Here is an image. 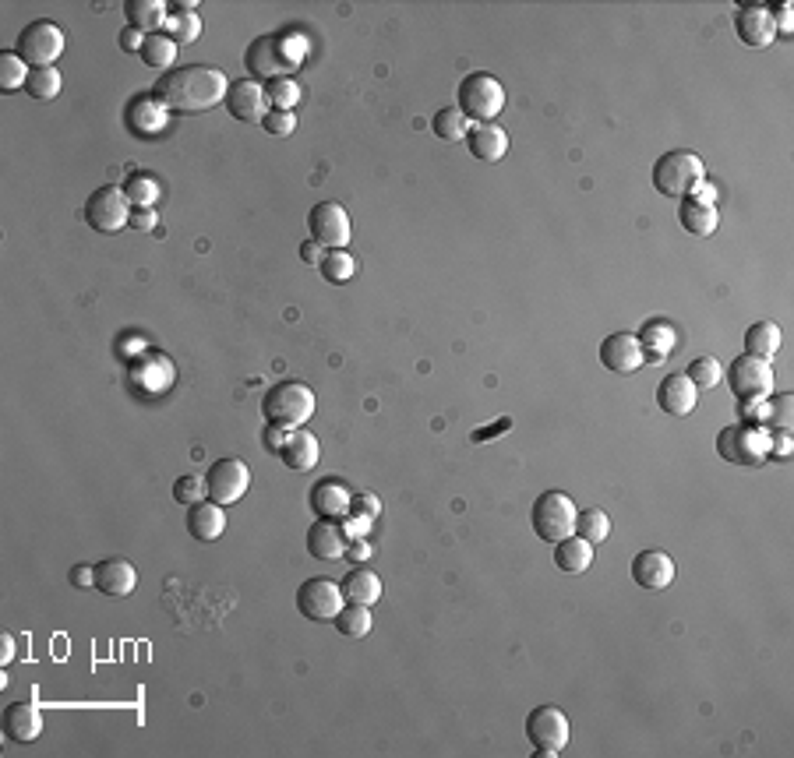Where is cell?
Wrapping results in <instances>:
<instances>
[{
  "instance_id": "6da1fadb",
  "label": "cell",
  "mask_w": 794,
  "mask_h": 758,
  "mask_svg": "<svg viewBox=\"0 0 794 758\" xmlns=\"http://www.w3.org/2000/svg\"><path fill=\"white\" fill-rule=\"evenodd\" d=\"M152 92H156V99L170 113H205L212 106L226 103L230 78L212 64H188L159 75Z\"/></svg>"
},
{
  "instance_id": "7a4b0ae2",
  "label": "cell",
  "mask_w": 794,
  "mask_h": 758,
  "mask_svg": "<svg viewBox=\"0 0 794 758\" xmlns=\"http://www.w3.org/2000/svg\"><path fill=\"white\" fill-rule=\"evenodd\" d=\"M304 57H308V39L283 29L272 36H258L244 53V64L255 82H276V78H293Z\"/></svg>"
},
{
  "instance_id": "3957f363",
  "label": "cell",
  "mask_w": 794,
  "mask_h": 758,
  "mask_svg": "<svg viewBox=\"0 0 794 758\" xmlns=\"http://www.w3.org/2000/svg\"><path fill=\"white\" fill-rule=\"evenodd\" d=\"M262 413L269 424L279 427H300L315 417V388L304 381H276L265 392Z\"/></svg>"
},
{
  "instance_id": "277c9868",
  "label": "cell",
  "mask_w": 794,
  "mask_h": 758,
  "mask_svg": "<svg viewBox=\"0 0 794 758\" xmlns=\"http://www.w3.org/2000/svg\"><path fill=\"white\" fill-rule=\"evenodd\" d=\"M456 106L470 124H495V117L505 110V85L487 71H470L456 89Z\"/></svg>"
},
{
  "instance_id": "5b68a950",
  "label": "cell",
  "mask_w": 794,
  "mask_h": 758,
  "mask_svg": "<svg viewBox=\"0 0 794 758\" xmlns=\"http://www.w3.org/2000/svg\"><path fill=\"white\" fill-rule=\"evenodd\" d=\"M773 431L763 424H727L717 434V455L731 466H763L770 459Z\"/></svg>"
},
{
  "instance_id": "8992f818",
  "label": "cell",
  "mask_w": 794,
  "mask_h": 758,
  "mask_svg": "<svg viewBox=\"0 0 794 758\" xmlns=\"http://www.w3.org/2000/svg\"><path fill=\"white\" fill-rule=\"evenodd\" d=\"M706 180V166L696 152L689 149H675L664 152V156L653 163V187H657L664 198H689L692 187Z\"/></svg>"
},
{
  "instance_id": "52a82bcc",
  "label": "cell",
  "mask_w": 794,
  "mask_h": 758,
  "mask_svg": "<svg viewBox=\"0 0 794 758\" xmlns=\"http://www.w3.org/2000/svg\"><path fill=\"white\" fill-rule=\"evenodd\" d=\"M576 515H579V508H576V501H572V494L544 491L533 501V512H530L533 533L544 543H562L565 536L576 533Z\"/></svg>"
},
{
  "instance_id": "ba28073f",
  "label": "cell",
  "mask_w": 794,
  "mask_h": 758,
  "mask_svg": "<svg viewBox=\"0 0 794 758\" xmlns=\"http://www.w3.org/2000/svg\"><path fill=\"white\" fill-rule=\"evenodd\" d=\"M128 385L138 399H163L173 385H177V367L166 353L142 350L128 364Z\"/></svg>"
},
{
  "instance_id": "9c48e42d",
  "label": "cell",
  "mask_w": 794,
  "mask_h": 758,
  "mask_svg": "<svg viewBox=\"0 0 794 758\" xmlns=\"http://www.w3.org/2000/svg\"><path fill=\"white\" fill-rule=\"evenodd\" d=\"M64 46H68L64 29H60V25H53V22H46V18H39V22L25 25V29L18 32L15 53L29 67H53V60L64 53Z\"/></svg>"
},
{
  "instance_id": "30bf717a",
  "label": "cell",
  "mask_w": 794,
  "mask_h": 758,
  "mask_svg": "<svg viewBox=\"0 0 794 758\" xmlns=\"http://www.w3.org/2000/svg\"><path fill=\"white\" fill-rule=\"evenodd\" d=\"M131 212H135V205L128 201V194L113 184L96 187V191L89 194V201H85V219H89V226L99 233L124 230V226L131 223Z\"/></svg>"
},
{
  "instance_id": "8fae6325",
  "label": "cell",
  "mask_w": 794,
  "mask_h": 758,
  "mask_svg": "<svg viewBox=\"0 0 794 758\" xmlns=\"http://www.w3.org/2000/svg\"><path fill=\"white\" fill-rule=\"evenodd\" d=\"M526 737L537 748V755H562L572 737L569 716L558 706H537L526 716Z\"/></svg>"
},
{
  "instance_id": "7c38bea8",
  "label": "cell",
  "mask_w": 794,
  "mask_h": 758,
  "mask_svg": "<svg viewBox=\"0 0 794 758\" xmlns=\"http://www.w3.org/2000/svg\"><path fill=\"white\" fill-rule=\"evenodd\" d=\"M308 230H311V240L315 244H322L325 251H346V244H350V212L339 205V201H322V205H315V209L308 212Z\"/></svg>"
},
{
  "instance_id": "4fadbf2b",
  "label": "cell",
  "mask_w": 794,
  "mask_h": 758,
  "mask_svg": "<svg viewBox=\"0 0 794 758\" xmlns=\"http://www.w3.org/2000/svg\"><path fill=\"white\" fill-rule=\"evenodd\" d=\"M205 487H209V501L216 505H237L251 487V469L244 459H219L205 473Z\"/></svg>"
},
{
  "instance_id": "5bb4252c",
  "label": "cell",
  "mask_w": 794,
  "mask_h": 758,
  "mask_svg": "<svg viewBox=\"0 0 794 758\" xmlns=\"http://www.w3.org/2000/svg\"><path fill=\"white\" fill-rule=\"evenodd\" d=\"M727 385L735 392V399H766L773 392V367L770 360L759 357H735V364L727 367Z\"/></svg>"
},
{
  "instance_id": "9a60e30c",
  "label": "cell",
  "mask_w": 794,
  "mask_h": 758,
  "mask_svg": "<svg viewBox=\"0 0 794 758\" xmlns=\"http://www.w3.org/2000/svg\"><path fill=\"white\" fill-rule=\"evenodd\" d=\"M343 586L332 579H308L297 589V610L308 621H336V614L343 610Z\"/></svg>"
},
{
  "instance_id": "2e32d148",
  "label": "cell",
  "mask_w": 794,
  "mask_h": 758,
  "mask_svg": "<svg viewBox=\"0 0 794 758\" xmlns=\"http://www.w3.org/2000/svg\"><path fill=\"white\" fill-rule=\"evenodd\" d=\"M226 110H230L233 120L240 124H262L269 117L272 103L265 96V85L255 82V78H240V82H230V92H226Z\"/></svg>"
},
{
  "instance_id": "e0dca14e",
  "label": "cell",
  "mask_w": 794,
  "mask_h": 758,
  "mask_svg": "<svg viewBox=\"0 0 794 758\" xmlns=\"http://www.w3.org/2000/svg\"><path fill=\"white\" fill-rule=\"evenodd\" d=\"M124 124L135 138H156L170 124V110L156 99V92H138L131 103L124 106Z\"/></svg>"
},
{
  "instance_id": "ac0fdd59",
  "label": "cell",
  "mask_w": 794,
  "mask_h": 758,
  "mask_svg": "<svg viewBox=\"0 0 794 758\" xmlns=\"http://www.w3.org/2000/svg\"><path fill=\"white\" fill-rule=\"evenodd\" d=\"M600 364L611 374H632L646 364L643 346H639V339L632 332H611L600 342Z\"/></svg>"
},
{
  "instance_id": "d6986e66",
  "label": "cell",
  "mask_w": 794,
  "mask_h": 758,
  "mask_svg": "<svg viewBox=\"0 0 794 758\" xmlns=\"http://www.w3.org/2000/svg\"><path fill=\"white\" fill-rule=\"evenodd\" d=\"M632 579H636V586L650 589V593H660V589H667L675 582V561H671V554L660 547L639 550L636 558H632Z\"/></svg>"
},
{
  "instance_id": "ffe728a7",
  "label": "cell",
  "mask_w": 794,
  "mask_h": 758,
  "mask_svg": "<svg viewBox=\"0 0 794 758\" xmlns=\"http://www.w3.org/2000/svg\"><path fill=\"white\" fill-rule=\"evenodd\" d=\"M735 32L745 46H752V50L770 46L773 36H777L773 8H766V4H742V8L735 11Z\"/></svg>"
},
{
  "instance_id": "44dd1931",
  "label": "cell",
  "mask_w": 794,
  "mask_h": 758,
  "mask_svg": "<svg viewBox=\"0 0 794 758\" xmlns=\"http://www.w3.org/2000/svg\"><path fill=\"white\" fill-rule=\"evenodd\" d=\"M699 402V388L692 385L685 374H667L657 385V406L664 409L667 417H689Z\"/></svg>"
},
{
  "instance_id": "7402d4cb",
  "label": "cell",
  "mask_w": 794,
  "mask_h": 758,
  "mask_svg": "<svg viewBox=\"0 0 794 758\" xmlns=\"http://www.w3.org/2000/svg\"><path fill=\"white\" fill-rule=\"evenodd\" d=\"M4 734L15 744H32L43 734V713L36 702H11L4 709Z\"/></svg>"
},
{
  "instance_id": "603a6c76",
  "label": "cell",
  "mask_w": 794,
  "mask_h": 758,
  "mask_svg": "<svg viewBox=\"0 0 794 758\" xmlns=\"http://www.w3.org/2000/svg\"><path fill=\"white\" fill-rule=\"evenodd\" d=\"M466 149L480 163H498L509 152V131L498 124H473L466 134Z\"/></svg>"
},
{
  "instance_id": "cb8c5ba5",
  "label": "cell",
  "mask_w": 794,
  "mask_h": 758,
  "mask_svg": "<svg viewBox=\"0 0 794 758\" xmlns=\"http://www.w3.org/2000/svg\"><path fill=\"white\" fill-rule=\"evenodd\" d=\"M138 586V572L128 558H106L96 565V589L103 596H128Z\"/></svg>"
},
{
  "instance_id": "d4e9b609",
  "label": "cell",
  "mask_w": 794,
  "mask_h": 758,
  "mask_svg": "<svg viewBox=\"0 0 794 758\" xmlns=\"http://www.w3.org/2000/svg\"><path fill=\"white\" fill-rule=\"evenodd\" d=\"M311 508H315L318 519H346L353 508V491L339 480H322V484L311 491Z\"/></svg>"
},
{
  "instance_id": "484cf974",
  "label": "cell",
  "mask_w": 794,
  "mask_h": 758,
  "mask_svg": "<svg viewBox=\"0 0 794 758\" xmlns=\"http://www.w3.org/2000/svg\"><path fill=\"white\" fill-rule=\"evenodd\" d=\"M346 543H350L346 529L339 526V522H332V519H322V522H315V526L308 529V550L315 554L318 561L346 558Z\"/></svg>"
},
{
  "instance_id": "4316f807",
  "label": "cell",
  "mask_w": 794,
  "mask_h": 758,
  "mask_svg": "<svg viewBox=\"0 0 794 758\" xmlns=\"http://www.w3.org/2000/svg\"><path fill=\"white\" fill-rule=\"evenodd\" d=\"M318 455H322V448H318L315 434L293 431L290 441L283 445V452H279V459H283V466L293 469V473H308V469L318 466Z\"/></svg>"
},
{
  "instance_id": "83f0119b",
  "label": "cell",
  "mask_w": 794,
  "mask_h": 758,
  "mask_svg": "<svg viewBox=\"0 0 794 758\" xmlns=\"http://www.w3.org/2000/svg\"><path fill=\"white\" fill-rule=\"evenodd\" d=\"M223 529H226L223 505H216V501H198V505H191L188 533L195 536V540L212 543V540H219V536H223Z\"/></svg>"
},
{
  "instance_id": "f1b7e54d",
  "label": "cell",
  "mask_w": 794,
  "mask_h": 758,
  "mask_svg": "<svg viewBox=\"0 0 794 758\" xmlns=\"http://www.w3.org/2000/svg\"><path fill=\"white\" fill-rule=\"evenodd\" d=\"M343 596L346 603H360V607H375L378 600H382V579H378L371 568L357 565L346 572L343 579Z\"/></svg>"
},
{
  "instance_id": "f546056e",
  "label": "cell",
  "mask_w": 794,
  "mask_h": 758,
  "mask_svg": "<svg viewBox=\"0 0 794 758\" xmlns=\"http://www.w3.org/2000/svg\"><path fill=\"white\" fill-rule=\"evenodd\" d=\"M636 339H639V346H643L646 364H664L667 353L675 350L678 335H675V328L667 325V321H646L643 332H639Z\"/></svg>"
},
{
  "instance_id": "4dcf8cb0",
  "label": "cell",
  "mask_w": 794,
  "mask_h": 758,
  "mask_svg": "<svg viewBox=\"0 0 794 758\" xmlns=\"http://www.w3.org/2000/svg\"><path fill=\"white\" fill-rule=\"evenodd\" d=\"M678 223H682V230L692 233V237H713L720 226V212H717V205H699V201H692V198H682Z\"/></svg>"
},
{
  "instance_id": "1f68e13d",
  "label": "cell",
  "mask_w": 794,
  "mask_h": 758,
  "mask_svg": "<svg viewBox=\"0 0 794 758\" xmlns=\"http://www.w3.org/2000/svg\"><path fill=\"white\" fill-rule=\"evenodd\" d=\"M555 565L565 575H583L593 565V547L576 533L565 536L562 543H555Z\"/></svg>"
},
{
  "instance_id": "d6a6232c",
  "label": "cell",
  "mask_w": 794,
  "mask_h": 758,
  "mask_svg": "<svg viewBox=\"0 0 794 758\" xmlns=\"http://www.w3.org/2000/svg\"><path fill=\"white\" fill-rule=\"evenodd\" d=\"M780 342H784V335H780L777 321H756L745 332V353L759 360H773L780 353Z\"/></svg>"
},
{
  "instance_id": "836d02e7",
  "label": "cell",
  "mask_w": 794,
  "mask_h": 758,
  "mask_svg": "<svg viewBox=\"0 0 794 758\" xmlns=\"http://www.w3.org/2000/svg\"><path fill=\"white\" fill-rule=\"evenodd\" d=\"M124 15H128V25L131 29H138L145 36V32H156L159 25H166V4L163 0H128L124 4Z\"/></svg>"
},
{
  "instance_id": "e575fe53",
  "label": "cell",
  "mask_w": 794,
  "mask_h": 758,
  "mask_svg": "<svg viewBox=\"0 0 794 758\" xmlns=\"http://www.w3.org/2000/svg\"><path fill=\"white\" fill-rule=\"evenodd\" d=\"M166 36H173L177 46H188V43H195V39H202V15H195L191 4L173 8L170 15H166Z\"/></svg>"
},
{
  "instance_id": "d590c367",
  "label": "cell",
  "mask_w": 794,
  "mask_h": 758,
  "mask_svg": "<svg viewBox=\"0 0 794 758\" xmlns=\"http://www.w3.org/2000/svg\"><path fill=\"white\" fill-rule=\"evenodd\" d=\"M120 191L128 194V201L135 205V209H156L159 194H163V187H159V180L152 177V173H128V180L120 184Z\"/></svg>"
},
{
  "instance_id": "8d00e7d4",
  "label": "cell",
  "mask_w": 794,
  "mask_h": 758,
  "mask_svg": "<svg viewBox=\"0 0 794 758\" xmlns=\"http://www.w3.org/2000/svg\"><path fill=\"white\" fill-rule=\"evenodd\" d=\"M470 120L459 106H442V110L431 117V131L442 138V142H466V134H470Z\"/></svg>"
},
{
  "instance_id": "74e56055",
  "label": "cell",
  "mask_w": 794,
  "mask_h": 758,
  "mask_svg": "<svg viewBox=\"0 0 794 758\" xmlns=\"http://www.w3.org/2000/svg\"><path fill=\"white\" fill-rule=\"evenodd\" d=\"M138 57L166 75V67H173V60H177V43H173V36H166V32H152V36H145V46Z\"/></svg>"
},
{
  "instance_id": "f35d334b",
  "label": "cell",
  "mask_w": 794,
  "mask_h": 758,
  "mask_svg": "<svg viewBox=\"0 0 794 758\" xmlns=\"http://www.w3.org/2000/svg\"><path fill=\"white\" fill-rule=\"evenodd\" d=\"M576 536H583L590 547H600V543L611 536V519H607V512H600V508H583V512L576 515Z\"/></svg>"
},
{
  "instance_id": "ab89813d",
  "label": "cell",
  "mask_w": 794,
  "mask_h": 758,
  "mask_svg": "<svg viewBox=\"0 0 794 758\" xmlns=\"http://www.w3.org/2000/svg\"><path fill=\"white\" fill-rule=\"evenodd\" d=\"M336 632L346 635V639H364L371 635V607H360V603H350L336 614Z\"/></svg>"
},
{
  "instance_id": "60d3db41",
  "label": "cell",
  "mask_w": 794,
  "mask_h": 758,
  "mask_svg": "<svg viewBox=\"0 0 794 758\" xmlns=\"http://www.w3.org/2000/svg\"><path fill=\"white\" fill-rule=\"evenodd\" d=\"M25 89H29L32 99H57L60 89H64V78H60L57 67H32Z\"/></svg>"
},
{
  "instance_id": "b9f144b4",
  "label": "cell",
  "mask_w": 794,
  "mask_h": 758,
  "mask_svg": "<svg viewBox=\"0 0 794 758\" xmlns=\"http://www.w3.org/2000/svg\"><path fill=\"white\" fill-rule=\"evenodd\" d=\"M322 279L325 283H332V286H343V283H350L353 275H357V261L350 258L346 251H325V258H322Z\"/></svg>"
},
{
  "instance_id": "7bdbcfd3",
  "label": "cell",
  "mask_w": 794,
  "mask_h": 758,
  "mask_svg": "<svg viewBox=\"0 0 794 758\" xmlns=\"http://www.w3.org/2000/svg\"><path fill=\"white\" fill-rule=\"evenodd\" d=\"M29 71H32V67L25 64L18 53H0V89H4V92L25 89V82H29Z\"/></svg>"
},
{
  "instance_id": "ee69618b",
  "label": "cell",
  "mask_w": 794,
  "mask_h": 758,
  "mask_svg": "<svg viewBox=\"0 0 794 758\" xmlns=\"http://www.w3.org/2000/svg\"><path fill=\"white\" fill-rule=\"evenodd\" d=\"M685 378L692 381L696 388H713L724 381V367H720L717 357H699L689 364V371H685Z\"/></svg>"
},
{
  "instance_id": "f6af8a7d",
  "label": "cell",
  "mask_w": 794,
  "mask_h": 758,
  "mask_svg": "<svg viewBox=\"0 0 794 758\" xmlns=\"http://www.w3.org/2000/svg\"><path fill=\"white\" fill-rule=\"evenodd\" d=\"M265 96L272 110H293L300 103V85L293 78H276V82H265Z\"/></svg>"
},
{
  "instance_id": "bcb514c9",
  "label": "cell",
  "mask_w": 794,
  "mask_h": 758,
  "mask_svg": "<svg viewBox=\"0 0 794 758\" xmlns=\"http://www.w3.org/2000/svg\"><path fill=\"white\" fill-rule=\"evenodd\" d=\"M209 498V487H205L202 476L188 473V476H177V484H173V501H180V505H198V501Z\"/></svg>"
},
{
  "instance_id": "7dc6e473",
  "label": "cell",
  "mask_w": 794,
  "mask_h": 758,
  "mask_svg": "<svg viewBox=\"0 0 794 758\" xmlns=\"http://www.w3.org/2000/svg\"><path fill=\"white\" fill-rule=\"evenodd\" d=\"M794 395H773L770 399V420H766V427L770 431H791V420H794Z\"/></svg>"
},
{
  "instance_id": "c3c4849f",
  "label": "cell",
  "mask_w": 794,
  "mask_h": 758,
  "mask_svg": "<svg viewBox=\"0 0 794 758\" xmlns=\"http://www.w3.org/2000/svg\"><path fill=\"white\" fill-rule=\"evenodd\" d=\"M262 127L269 134H276V138H286V134H293V127H297V117H293V110H269Z\"/></svg>"
},
{
  "instance_id": "681fc988",
  "label": "cell",
  "mask_w": 794,
  "mask_h": 758,
  "mask_svg": "<svg viewBox=\"0 0 794 758\" xmlns=\"http://www.w3.org/2000/svg\"><path fill=\"white\" fill-rule=\"evenodd\" d=\"M742 402V424H763L770 420V395L766 399H738Z\"/></svg>"
},
{
  "instance_id": "f907efd6",
  "label": "cell",
  "mask_w": 794,
  "mask_h": 758,
  "mask_svg": "<svg viewBox=\"0 0 794 758\" xmlns=\"http://www.w3.org/2000/svg\"><path fill=\"white\" fill-rule=\"evenodd\" d=\"M350 515H364V519H371L375 522L378 515H382V501L375 498V494H353V508H350Z\"/></svg>"
},
{
  "instance_id": "816d5d0a",
  "label": "cell",
  "mask_w": 794,
  "mask_h": 758,
  "mask_svg": "<svg viewBox=\"0 0 794 758\" xmlns=\"http://www.w3.org/2000/svg\"><path fill=\"white\" fill-rule=\"evenodd\" d=\"M290 434H293V427H279V424H269L265 427V448L269 452H283V445L290 441Z\"/></svg>"
},
{
  "instance_id": "f5cc1de1",
  "label": "cell",
  "mask_w": 794,
  "mask_h": 758,
  "mask_svg": "<svg viewBox=\"0 0 794 758\" xmlns=\"http://www.w3.org/2000/svg\"><path fill=\"white\" fill-rule=\"evenodd\" d=\"M156 223H159V216H156V209H135L131 212V230H156Z\"/></svg>"
},
{
  "instance_id": "db71d44e",
  "label": "cell",
  "mask_w": 794,
  "mask_h": 758,
  "mask_svg": "<svg viewBox=\"0 0 794 758\" xmlns=\"http://www.w3.org/2000/svg\"><path fill=\"white\" fill-rule=\"evenodd\" d=\"M117 43H120V50H128V53H142L145 36H142V32H138V29H131V25H128V29L120 32V39H117Z\"/></svg>"
},
{
  "instance_id": "11a10c76",
  "label": "cell",
  "mask_w": 794,
  "mask_h": 758,
  "mask_svg": "<svg viewBox=\"0 0 794 758\" xmlns=\"http://www.w3.org/2000/svg\"><path fill=\"white\" fill-rule=\"evenodd\" d=\"M689 198H692V201H699V205H717V187H713L710 180H699V184L692 187Z\"/></svg>"
},
{
  "instance_id": "9f6ffc18",
  "label": "cell",
  "mask_w": 794,
  "mask_h": 758,
  "mask_svg": "<svg viewBox=\"0 0 794 758\" xmlns=\"http://www.w3.org/2000/svg\"><path fill=\"white\" fill-rule=\"evenodd\" d=\"M71 586H78V589L96 586V568H89V565H75V568H71Z\"/></svg>"
},
{
  "instance_id": "6f0895ef",
  "label": "cell",
  "mask_w": 794,
  "mask_h": 758,
  "mask_svg": "<svg viewBox=\"0 0 794 758\" xmlns=\"http://www.w3.org/2000/svg\"><path fill=\"white\" fill-rule=\"evenodd\" d=\"M346 558L353 561V565H360V561H368L371 558V547H368V540L360 536V540H350L346 543Z\"/></svg>"
},
{
  "instance_id": "680465c9",
  "label": "cell",
  "mask_w": 794,
  "mask_h": 758,
  "mask_svg": "<svg viewBox=\"0 0 794 758\" xmlns=\"http://www.w3.org/2000/svg\"><path fill=\"white\" fill-rule=\"evenodd\" d=\"M770 455H777V459H787V455H791V431H773Z\"/></svg>"
},
{
  "instance_id": "91938a15",
  "label": "cell",
  "mask_w": 794,
  "mask_h": 758,
  "mask_svg": "<svg viewBox=\"0 0 794 758\" xmlns=\"http://www.w3.org/2000/svg\"><path fill=\"white\" fill-rule=\"evenodd\" d=\"M322 258H325L322 244H315V240H304V244H300V261H308V265H322Z\"/></svg>"
},
{
  "instance_id": "94428289",
  "label": "cell",
  "mask_w": 794,
  "mask_h": 758,
  "mask_svg": "<svg viewBox=\"0 0 794 758\" xmlns=\"http://www.w3.org/2000/svg\"><path fill=\"white\" fill-rule=\"evenodd\" d=\"M773 25H777V32H791V4H780L773 11Z\"/></svg>"
},
{
  "instance_id": "6125c7cd",
  "label": "cell",
  "mask_w": 794,
  "mask_h": 758,
  "mask_svg": "<svg viewBox=\"0 0 794 758\" xmlns=\"http://www.w3.org/2000/svg\"><path fill=\"white\" fill-rule=\"evenodd\" d=\"M0 663L8 667V663H15V635L4 632V649H0Z\"/></svg>"
},
{
  "instance_id": "be15d7a7",
  "label": "cell",
  "mask_w": 794,
  "mask_h": 758,
  "mask_svg": "<svg viewBox=\"0 0 794 758\" xmlns=\"http://www.w3.org/2000/svg\"><path fill=\"white\" fill-rule=\"evenodd\" d=\"M498 431H509V420H498L491 431H473V441H491V434H498Z\"/></svg>"
}]
</instances>
